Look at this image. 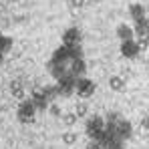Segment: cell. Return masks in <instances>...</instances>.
I'll use <instances>...</instances> for the list:
<instances>
[{
    "instance_id": "1",
    "label": "cell",
    "mask_w": 149,
    "mask_h": 149,
    "mask_svg": "<svg viewBox=\"0 0 149 149\" xmlns=\"http://www.w3.org/2000/svg\"><path fill=\"white\" fill-rule=\"evenodd\" d=\"M74 91H77V95L81 99H89L95 93V83L91 79H87V77H79L74 81Z\"/></svg>"
},
{
    "instance_id": "2",
    "label": "cell",
    "mask_w": 149,
    "mask_h": 149,
    "mask_svg": "<svg viewBox=\"0 0 149 149\" xmlns=\"http://www.w3.org/2000/svg\"><path fill=\"white\" fill-rule=\"evenodd\" d=\"M34 113H36V109H34V105H32V101H22L20 105H18V113H16V117H18V121L20 123H32L34 121Z\"/></svg>"
},
{
    "instance_id": "3",
    "label": "cell",
    "mask_w": 149,
    "mask_h": 149,
    "mask_svg": "<svg viewBox=\"0 0 149 149\" xmlns=\"http://www.w3.org/2000/svg\"><path fill=\"white\" fill-rule=\"evenodd\" d=\"M74 79L71 73H67L65 77H61L58 79V87H56V93L58 95H63V97H69V95H73L74 93Z\"/></svg>"
},
{
    "instance_id": "4",
    "label": "cell",
    "mask_w": 149,
    "mask_h": 149,
    "mask_svg": "<svg viewBox=\"0 0 149 149\" xmlns=\"http://www.w3.org/2000/svg\"><path fill=\"white\" fill-rule=\"evenodd\" d=\"M115 137L121 139V141L131 139V137H133V127H131V123L125 121V119H121V121L117 123V127H115Z\"/></svg>"
},
{
    "instance_id": "5",
    "label": "cell",
    "mask_w": 149,
    "mask_h": 149,
    "mask_svg": "<svg viewBox=\"0 0 149 149\" xmlns=\"http://www.w3.org/2000/svg\"><path fill=\"white\" fill-rule=\"evenodd\" d=\"M81 45V32L77 28H67L63 34V47H79Z\"/></svg>"
},
{
    "instance_id": "6",
    "label": "cell",
    "mask_w": 149,
    "mask_h": 149,
    "mask_svg": "<svg viewBox=\"0 0 149 149\" xmlns=\"http://www.w3.org/2000/svg\"><path fill=\"white\" fill-rule=\"evenodd\" d=\"M30 101H32V105H34V109H47L49 107V101H47V97H45V91L40 89V87H36V89H32V97H30Z\"/></svg>"
},
{
    "instance_id": "7",
    "label": "cell",
    "mask_w": 149,
    "mask_h": 149,
    "mask_svg": "<svg viewBox=\"0 0 149 149\" xmlns=\"http://www.w3.org/2000/svg\"><path fill=\"white\" fill-rule=\"evenodd\" d=\"M121 54L127 56V58H135V56H139V47L135 45V40L121 42Z\"/></svg>"
},
{
    "instance_id": "8",
    "label": "cell",
    "mask_w": 149,
    "mask_h": 149,
    "mask_svg": "<svg viewBox=\"0 0 149 149\" xmlns=\"http://www.w3.org/2000/svg\"><path fill=\"white\" fill-rule=\"evenodd\" d=\"M47 69L50 71V74H52V77H54L56 81H58L61 77H65V74L69 73L65 65H61V63H54V61H49V65H47Z\"/></svg>"
},
{
    "instance_id": "9",
    "label": "cell",
    "mask_w": 149,
    "mask_h": 149,
    "mask_svg": "<svg viewBox=\"0 0 149 149\" xmlns=\"http://www.w3.org/2000/svg\"><path fill=\"white\" fill-rule=\"evenodd\" d=\"M87 71V65H85V61L83 58H77V61H71V69H69V73L73 74L74 79H79V77H83Z\"/></svg>"
},
{
    "instance_id": "10",
    "label": "cell",
    "mask_w": 149,
    "mask_h": 149,
    "mask_svg": "<svg viewBox=\"0 0 149 149\" xmlns=\"http://www.w3.org/2000/svg\"><path fill=\"white\" fill-rule=\"evenodd\" d=\"M101 129H105V119H103V117L95 115V117H91V119L87 121V133H93V131H101Z\"/></svg>"
},
{
    "instance_id": "11",
    "label": "cell",
    "mask_w": 149,
    "mask_h": 149,
    "mask_svg": "<svg viewBox=\"0 0 149 149\" xmlns=\"http://www.w3.org/2000/svg\"><path fill=\"white\" fill-rule=\"evenodd\" d=\"M50 61H54V63H61V65H67V63L71 61V56H69V49H67V47H61V49H56Z\"/></svg>"
},
{
    "instance_id": "12",
    "label": "cell",
    "mask_w": 149,
    "mask_h": 149,
    "mask_svg": "<svg viewBox=\"0 0 149 149\" xmlns=\"http://www.w3.org/2000/svg\"><path fill=\"white\" fill-rule=\"evenodd\" d=\"M133 34H137L139 38H147V18L135 20V28H133Z\"/></svg>"
},
{
    "instance_id": "13",
    "label": "cell",
    "mask_w": 149,
    "mask_h": 149,
    "mask_svg": "<svg viewBox=\"0 0 149 149\" xmlns=\"http://www.w3.org/2000/svg\"><path fill=\"white\" fill-rule=\"evenodd\" d=\"M129 14L133 16V20H141V18H145L147 10H145V6H143V4H131Z\"/></svg>"
},
{
    "instance_id": "14",
    "label": "cell",
    "mask_w": 149,
    "mask_h": 149,
    "mask_svg": "<svg viewBox=\"0 0 149 149\" xmlns=\"http://www.w3.org/2000/svg\"><path fill=\"white\" fill-rule=\"evenodd\" d=\"M117 36H119L123 42L133 40V28H129L127 24H119V28H117Z\"/></svg>"
},
{
    "instance_id": "15",
    "label": "cell",
    "mask_w": 149,
    "mask_h": 149,
    "mask_svg": "<svg viewBox=\"0 0 149 149\" xmlns=\"http://www.w3.org/2000/svg\"><path fill=\"white\" fill-rule=\"evenodd\" d=\"M109 87H111L113 91L121 93V91H125V79H121V77H117V74L109 77Z\"/></svg>"
},
{
    "instance_id": "16",
    "label": "cell",
    "mask_w": 149,
    "mask_h": 149,
    "mask_svg": "<svg viewBox=\"0 0 149 149\" xmlns=\"http://www.w3.org/2000/svg\"><path fill=\"white\" fill-rule=\"evenodd\" d=\"M10 91H12V97H16V99H24V89H22V87H20V85H18V83H16V81H14V83H10Z\"/></svg>"
},
{
    "instance_id": "17",
    "label": "cell",
    "mask_w": 149,
    "mask_h": 149,
    "mask_svg": "<svg viewBox=\"0 0 149 149\" xmlns=\"http://www.w3.org/2000/svg\"><path fill=\"white\" fill-rule=\"evenodd\" d=\"M10 49H12V38L10 36H2L0 38V54H6Z\"/></svg>"
},
{
    "instance_id": "18",
    "label": "cell",
    "mask_w": 149,
    "mask_h": 149,
    "mask_svg": "<svg viewBox=\"0 0 149 149\" xmlns=\"http://www.w3.org/2000/svg\"><path fill=\"white\" fill-rule=\"evenodd\" d=\"M87 113H89V105H87V103H79V105H77V111H74L77 119H79V117H85Z\"/></svg>"
},
{
    "instance_id": "19",
    "label": "cell",
    "mask_w": 149,
    "mask_h": 149,
    "mask_svg": "<svg viewBox=\"0 0 149 149\" xmlns=\"http://www.w3.org/2000/svg\"><path fill=\"white\" fill-rule=\"evenodd\" d=\"M63 143H67V145H73V143H77V133H71V131L63 133Z\"/></svg>"
},
{
    "instance_id": "20",
    "label": "cell",
    "mask_w": 149,
    "mask_h": 149,
    "mask_svg": "<svg viewBox=\"0 0 149 149\" xmlns=\"http://www.w3.org/2000/svg\"><path fill=\"white\" fill-rule=\"evenodd\" d=\"M42 91H45V97H47V101L54 99V97L58 95V93H56V87H45Z\"/></svg>"
},
{
    "instance_id": "21",
    "label": "cell",
    "mask_w": 149,
    "mask_h": 149,
    "mask_svg": "<svg viewBox=\"0 0 149 149\" xmlns=\"http://www.w3.org/2000/svg\"><path fill=\"white\" fill-rule=\"evenodd\" d=\"M63 121H65V125H74L77 123V115L74 113H69V115L63 117Z\"/></svg>"
},
{
    "instance_id": "22",
    "label": "cell",
    "mask_w": 149,
    "mask_h": 149,
    "mask_svg": "<svg viewBox=\"0 0 149 149\" xmlns=\"http://www.w3.org/2000/svg\"><path fill=\"white\" fill-rule=\"evenodd\" d=\"M50 115L52 117H61V107L58 105H50Z\"/></svg>"
},
{
    "instance_id": "23",
    "label": "cell",
    "mask_w": 149,
    "mask_h": 149,
    "mask_svg": "<svg viewBox=\"0 0 149 149\" xmlns=\"http://www.w3.org/2000/svg\"><path fill=\"white\" fill-rule=\"evenodd\" d=\"M83 4H85V0H71V6L74 8H83Z\"/></svg>"
},
{
    "instance_id": "24",
    "label": "cell",
    "mask_w": 149,
    "mask_h": 149,
    "mask_svg": "<svg viewBox=\"0 0 149 149\" xmlns=\"http://www.w3.org/2000/svg\"><path fill=\"white\" fill-rule=\"evenodd\" d=\"M87 149H101V145H99V143H93V141H91V143L87 145Z\"/></svg>"
},
{
    "instance_id": "25",
    "label": "cell",
    "mask_w": 149,
    "mask_h": 149,
    "mask_svg": "<svg viewBox=\"0 0 149 149\" xmlns=\"http://www.w3.org/2000/svg\"><path fill=\"white\" fill-rule=\"evenodd\" d=\"M2 63H4V54H0V65H2Z\"/></svg>"
},
{
    "instance_id": "26",
    "label": "cell",
    "mask_w": 149,
    "mask_h": 149,
    "mask_svg": "<svg viewBox=\"0 0 149 149\" xmlns=\"http://www.w3.org/2000/svg\"><path fill=\"white\" fill-rule=\"evenodd\" d=\"M0 38H2V34H0Z\"/></svg>"
}]
</instances>
